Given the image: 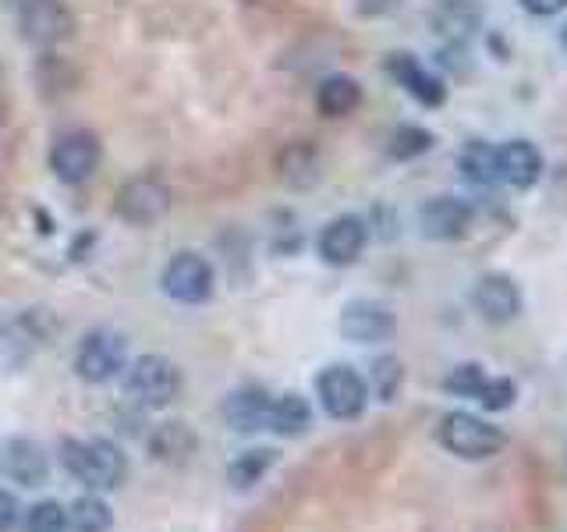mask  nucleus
<instances>
[{
  "label": "nucleus",
  "mask_w": 567,
  "mask_h": 532,
  "mask_svg": "<svg viewBox=\"0 0 567 532\" xmlns=\"http://www.w3.org/2000/svg\"><path fill=\"white\" fill-rule=\"evenodd\" d=\"M61 466L89 490H114L124 479V454L111 440H64L61 443Z\"/></svg>",
  "instance_id": "nucleus-1"
},
{
  "label": "nucleus",
  "mask_w": 567,
  "mask_h": 532,
  "mask_svg": "<svg viewBox=\"0 0 567 532\" xmlns=\"http://www.w3.org/2000/svg\"><path fill=\"white\" fill-rule=\"evenodd\" d=\"M440 443L465 461H483L501 451L507 440L501 433V426H493L472 412H451L440 419Z\"/></svg>",
  "instance_id": "nucleus-2"
},
{
  "label": "nucleus",
  "mask_w": 567,
  "mask_h": 532,
  "mask_svg": "<svg viewBox=\"0 0 567 532\" xmlns=\"http://www.w3.org/2000/svg\"><path fill=\"white\" fill-rule=\"evenodd\" d=\"M171 203H174V195L171 188L159 182V177L153 174H138L132 177V182H124L117 188V217L121 221H128L135 227H150V224H159L171 213Z\"/></svg>",
  "instance_id": "nucleus-3"
},
{
  "label": "nucleus",
  "mask_w": 567,
  "mask_h": 532,
  "mask_svg": "<svg viewBox=\"0 0 567 532\" xmlns=\"http://www.w3.org/2000/svg\"><path fill=\"white\" fill-rule=\"evenodd\" d=\"M319 401H323V412L330 419H359L369 405V383L359 377V369L351 366H327L316 377Z\"/></svg>",
  "instance_id": "nucleus-4"
},
{
  "label": "nucleus",
  "mask_w": 567,
  "mask_h": 532,
  "mask_svg": "<svg viewBox=\"0 0 567 532\" xmlns=\"http://www.w3.org/2000/svg\"><path fill=\"white\" fill-rule=\"evenodd\" d=\"M11 11L32 47H58L75 32V18H71L64 0H22Z\"/></svg>",
  "instance_id": "nucleus-5"
},
{
  "label": "nucleus",
  "mask_w": 567,
  "mask_h": 532,
  "mask_svg": "<svg viewBox=\"0 0 567 532\" xmlns=\"http://www.w3.org/2000/svg\"><path fill=\"white\" fill-rule=\"evenodd\" d=\"M177 387H182L177 366L164 355H142L128 369V395L146 408H167L177 398Z\"/></svg>",
  "instance_id": "nucleus-6"
},
{
  "label": "nucleus",
  "mask_w": 567,
  "mask_h": 532,
  "mask_svg": "<svg viewBox=\"0 0 567 532\" xmlns=\"http://www.w3.org/2000/svg\"><path fill=\"white\" fill-rule=\"evenodd\" d=\"M475 209L461 195H433L419 209V231L430 242H457L472 231Z\"/></svg>",
  "instance_id": "nucleus-7"
},
{
  "label": "nucleus",
  "mask_w": 567,
  "mask_h": 532,
  "mask_svg": "<svg viewBox=\"0 0 567 532\" xmlns=\"http://www.w3.org/2000/svg\"><path fill=\"white\" fill-rule=\"evenodd\" d=\"M100 167V142L89 132H68L53 142L50 150V171L64 185H85Z\"/></svg>",
  "instance_id": "nucleus-8"
},
{
  "label": "nucleus",
  "mask_w": 567,
  "mask_h": 532,
  "mask_svg": "<svg viewBox=\"0 0 567 532\" xmlns=\"http://www.w3.org/2000/svg\"><path fill=\"white\" fill-rule=\"evenodd\" d=\"M369 245V224L362 217H354V213H341V217H333L323 231H319V259L330 263V266H351L359 263L362 253Z\"/></svg>",
  "instance_id": "nucleus-9"
},
{
  "label": "nucleus",
  "mask_w": 567,
  "mask_h": 532,
  "mask_svg": "<svg viewBox=\"0 0 567 532\" xmlns=\"http://www.w3.org/2000/svg\"><path fill=\"white\" fill-rule=\"evenodd\" d=\"M79 377L89 383H106L124 369V337L114 330H93L75 355Z\"/></svg>",
  "instance_id": "nucleus-10"
},
{
  "label": "nucleus",
  "mask_w": 567,
  "mask_h": 532,
  "mask_svg": "<svg viewBox=\"0 0 567 532\" xmlns=\"http://www.w3.org/2000/svg\"><path fill=\"white\" fill-rule=\"evenodd\" d=\"M398 330V316L390 313L383 301H372V298H359V301H348L344 313H341V334L344 341L354 345H380L390 341Z\"/></svg>",
  "instance_id": "nucleus-11"
},
{
  "label": "nucleus",
  "mask_w": 567,
  "mask_h": 532,
  "mask_svg": "<svg viewBox=\"0 0 567 532\" xmlns=\"http://www.w3.org/2000/svg\"><path fill=\"white\" fill-rule=\"evenodd\" d=\"M164 291L174 301L199 306L213 295V266L199 253H177L164 270Z\"/></svg>",
  "instance_id": "nucleus-12"
},
{
  "label": "nucleus",
  "mask_w": 567,
  "mask_h": 532,
  "mask_svg": "<svg viewBox=\"0 0 567 532\" xmlns=\"http://www.w3.org/2000/svg\"><path fill=\"white\" fill-rule=\"evenodd\" d=\"M472 306L475 313L493 327H504L511 319H518L522 313V291L507 274H486L478 277V284L472 288Z\"/></svg>",
  "instance_id": "nucleus-13"
},
{
  "label": "nucleus",
  "mask_w": 567,
  "mask_h": 532,
  "mask_svg": "<svg viewBox=\"0 0 567 532\" xmlns=\"http://www.w3.org/2000/svg\"><path fill=\"white\" fill-rule=\"evenodd\" d=\"M383 68L390 71V79H394L408 96H415L422 106H443V103H447V85H443V79L433 75L430 68H422L412 53H404V50L386 53Z\"/></svg>",
  "instance_id": "nucleus-14"
},
{
  "label": "nucleus",
  "mask_w": 567,
  "mask_h": 532,
  "mask_svg": "<svg viewBox=\"0 0 567 532\" xmlns=\"http://www.w3.org/2000/svg\"><path fill=\"white\" fill-rule=\"evenodd\" d=\"M0 472L18 487H43L50 475V461L35 440L14 437L8 443H0Z\"/></svg>",
  "instance_id": "nucleus-15"
},
{
  "label": "nucleus",
  "mask_w": 567,
  "mask_h": 532,
  "mask_svg": "<svg viewBox=\"0 0 567 532\" xmlns=\"http://www.w3.org/2000/svg\"><path fill=\"white\" fill-rule=\"evenodd\" d=\"M496 160H501V182L511 188H532L539 185V177L546 171V160L539 153L536 142L528 139H511L504 146H496Z\"/></svg>",
  "instance_id": "nucleus-16"
},
{
  "label": "nucleus",
  "mask_w": 567,
  "mask_h": 532,
  "mask_svg": "<svg viewBox=\"0 0 567 532\" xmlns=\"http://www.w3.org/2000/svg\"><path fill=\"white\" fill-rule=\"evenodd\" d=\"M270 412H274V398L266 395L262 387L235 390V395L224 401V419L230 422V430H241V433L270 430Z\"/></svg>",
  "instance_id": "nucleus-17"
},
{
  "label": "nucleus",
  "mask_w": 567,
  "mask_h": 532,
  "mask_svg": "<svg viewBox=\"0 0 567 532\" xmlns=\"http://www.w3.org/2000/svg\"><path fill=\"white\" fill-rule=\"evenodd\" d=\"M277 174L280 182L295 188V192H306L319 182V174H323V167H319V153L312 142L298 139V142H288L280 153H277Z\"/></svg>",
  "instance_id": "nucleus-18"
},
{
  "label": "nucleus",
  "mask_w": 567,
  "mask_h": 532,
  "mask_svg": "<svg viewBox=\"0 0 567 532\" xmlns=\"http://www.w3.org/2000/svg\"><path fill=\"white\" fill-rule=\"evenodd\" d=\"M457 171L475 188L496 185V182H501V160H496V146H493V142H486V139L465 142V150L457 153Z\"/></svg>",
  "instance_id": "nucleus-19"
},
{
  "label": "nucleus",
  "mask_w": 567,
  "mask_h": 532,
  "mask_svg": "<svg viewBox=\"0 0 567 532\" xmlns=\"http://www.w3.org/2000/svg\"><path fill=\"white\" fill-rule=\"evenodd\" d=\"M362 103V85L351 75H327L316 89V111L323 117H348Z\"/></svg>",
  "instance_id": "nucleus-20"
},
{
  "label": "nucleus",
  "mask_w": 567,
  "mask_h": 532,
  "mask_svg": "<svg viewBox=\"0 0 567 532\" xmlns=\"http://www.w3.org/2000/svg\"><path fill=\"white\" fill-rule=\"evenodd\" d=\"M312 422V408L301 395H280L274 398V412H270V430L280 437H298L306 433Z\"/></svg>",
  "instance_id": "nucleus-21"
},
{
  "label": "nucleus",
  "mask_w": 567,
  "mask_h": 532,
  "mask_svg": "<svg viewBox=\"0 0 567 532\" xmlns=\"http://www.w3.org/2000/svg\"><path fill=\"white\" fill-rule=\"evenodd\" d=\"M111 525H114V514L96 493L79 497V501L68 508V529L71 532H111Z\"/></svg>",
  "instance_id": "nucleus-22"
},
{
  "label": "nucleus",
  "mask_w": 567,
  "mask_h": 532,
  "mask_svg": "<svg viewBox=\"0 0 567 532\" xmlns=\"http://www.w3.org/2000/svg\"><path fill=\"white\" fill-rule=\"evenodd\" d=\"M274 461H277V451H266V448H256V451H245L241 458L230 461V469H227V479H230V487H238V490H248V487H256L259 479L274 469Z\"/></svg>",
  "instance_id": "nucleus-23"
},
{
  "label": "nucleus",
  "mask_w": 567,
  "mask_h": 532,
  "mask_svg": "<svg viewBox=\"0 0 567 532\" xmlns=\"http://www.w3.org/2000/svg\"><path fill=\"white\" fill-rule=\"evenodd\" d=\"M433 132L422 129V124H401V129H394V135H390V156L394 160H415L422 153L433 150Z\"/></svg>",
  "instance_id": "nucleus-24"
},
{
  "label": "nucleus",
  "mask_w": 567,
  "mask_h": 532,
  "mask_svg": "<svg viewBox=\"0 0 567 532\" xmlns=\"http://www.w3.org/2000/svg\"><path fill=\"white\" fill-rule=\"evenodd\" d=\"M486 380H489L486 369L478 362H461V366L451 369V377L443 380V387H447L451 395H457V398H478V395H483Z\"/></svg>",
  "instance_id": "nucleus-25"
},
{
  "label": "nucleus",
  "mask_w": 567,
  "mask_h": 532,
  "mask_svg": "<svg viewBox=\"0 0 567 532\" xmlns=\"http://www.w3.org/2000/svg\"><path fill=\"white\" fill-rule=\"evenodd\" d=\"M404 383V369H401V359L394 355H386V359H377L372 362V390H377L380 401H394L398 390Z\"/></svg>",
  "instance_id": "nucleus-26"
},
{
  "label": "nucleus",
  "mask_w": 567,
  "mask_h": 532,
  "mask_svg": "<svg viewBox=\"0 0 567 532\" xmlns=\"http://www.w3.org/2000/svg\"><path fill=\"white\" fill-rule=\"evenodd\" d=\"M192 448H195V437L188 433V426H182V422H167V426H159V430L153 433V451L159 458L185 454Z\"/></svg>",
  "instance_id": "nucleus-27"
},
{
  "label": "nucleus",
  "mask_w": 567,
  "mask_h": 532,
  "mask_svg": "<svg viewBox=\"0 0 567 532\" xmlns=\"http://www.w3.org/2000/svg\"><path fill=\"white\" fill-rule=\"evenodd\" d=\"M68 529V511L58 501H40L25 514V532H64Z\"/></svg>",
  "instance_id": "nucleus-28"
},
{
  "label": "nucleus",
  "mask_w": 567,
  "mask_h": 532,
  "mask_svg": "<svg viewBox=\"0 0 567 532\" xmlns=\"http://www.w3.org/2000/svg\"><path fill=\"white\" fill-rule=\"evenodd\" d=\"M514 398H518V387H514L511 377H493L486 380L483 395H478L475 401L486 408V412H507V408L514 405Z\"/></svg>",
  "instance_id": "nucleus-29"
},
{
  "label": "nucleus",
  "mask_w": 567,
  "mask_h": 532,
  "mask_svg": "<svg viewBox=\"0 0 567 532\" xmlns=\"http://www.w3.org/2000/svg\"><path fill=\"white\" fill-rule=\"evenodd\" d=\"M522 8L536 18H549V14H560L567 8V0H522Z\"/></svg>",
  "instance_id": "nucleus-30"
},
{
  "label": "nucleus",
  "mask_w": 567,
  "mask_h": 532,
  "mask_svg": "<svg viewBox=\"0 0 567 532\" xmlns=\"http://www.w3.org/2000/svg\"><path fill=\"white\" fill-rule=\"evenodd\" d=\"M18 522V504L8 490H0V532H11Z\"/></svg>",
  "instance_id": "nucleus-31"
},
{
  "label": "nucleus",
  "mask_w": 567,
  "mask_h": 532,
  "mask_svg": "<svg viewBox=\"0 0 567 532\" xmlns=\"http://www.w3.org/2000/svg\"><path fill=\"white\" fill-rule=\"evenodd\" d=\"M560 43H564V50H567V25H564V32H560Z\"/></svg>",
  "instance_id": "nucleus-32"
},
{
  "label": "nucleus",
  "mask_w": 567,
  "mask_h": 532,
  "mask_svg": "<svg viewBox=\"0 0 567 532\" xmlns=\"http://www.w3.org/2000/svg\"><path fill=\"white\" fill-rule=\"evenodd\" d=\"M0 129H4V106H0Z\"/></svg>",
  "instance_id": "nucleus-33"
},
{
  "label": "nucleus",
  "mask_w": 567,
  "mask_h": 532,
  "mask_svg": "<svg viewBox=\"0 0 567 532\" xmlns=\"http://www.w3.org/2000/svg\"><path fill=\"white\" fill-rule=\"evenodd\" d=\"M241 4H262V0H241Z\"/></svg>",
  "instance_id": "nucleus-34"
},
{
  "label": "nucleus",
  "mask_w": 567,
  "mask_h": 532,
  "mask_svg": "<svg viewBox=\"0 0 567 532\" xmlns=\"http://www.w3.org/2000/svg\"><path fill=\"white\" fill-rule=\"evenodd\" d=\"M8 4H11V8H14V4H22V0H8Z\"/></svg>",
  "instance_id": "nucleus-35"
}]
</instances>
